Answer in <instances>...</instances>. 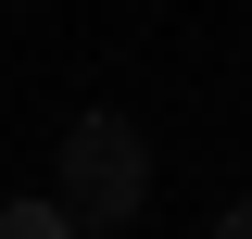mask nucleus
Returning a JSON list of instances; mask_svg holds the SVG:
<instances>
[{"label":"nucleus","instance_id":"obj_4","mask_svg":"<svg viewBox=\"0 0 252 239\" xmlns=\"http://www.w3.org/2000/svg\"><path fill=\"white\" fill-rule=\"evenodd\" d=\"M114 239H139V227H114Z\"/></svg>","mask_w":252,"mask_h":239},{"label":"nucleus","instance_id":"obj_3","mask_svg":"<svg viewBox=\"0 0 252 239\" xmlns=\"http://www.w3.org/2000/svg\"><path fill=\"white\" fill-rule=\"evenodd\" d=\"M215 239H252V202H227V214H215Z\"/></svg>","mask_w":252,"mask_h":239},{"label":"nucleus","instance_id":"obj_2","mask_svg":"<svg viewBox=\"0 0 252 239\" xmlns=\"http://www.w3.org/2000/svg\"><path fill=\"white\" fill-rule=\"evenodd\" d=\"M0 239H76V227H63V202H13V214H0Z\"/></svg>","mask_w":252,"mask_h":239},{"label":"nucleus","instance_id":"obj_1","mask_svg":"<svg viewBox=\"0 0 252 239\" xmlns=\"http://www.w3.org/2000/svg\"><path fill=\"white\" fill-rule=\"evenodd\" d=\"M51 202H63L76 239H114L126 214L152 202V139H139L126 114H76V126H63V189H51Z\"/></svg>","mask_w":252,"mask_h":239}]
</instances>
